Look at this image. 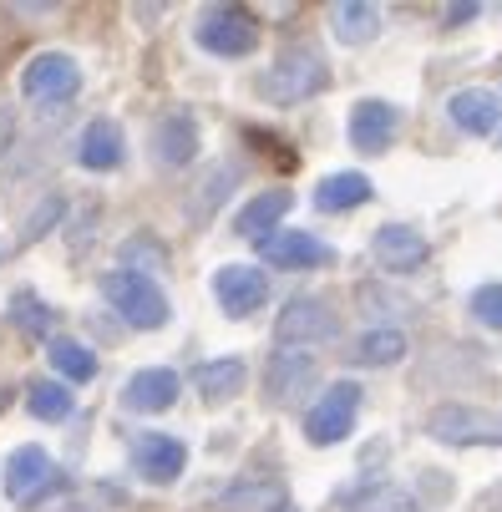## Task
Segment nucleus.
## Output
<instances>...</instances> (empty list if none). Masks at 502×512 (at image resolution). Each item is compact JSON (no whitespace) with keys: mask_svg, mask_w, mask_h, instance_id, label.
<instances>
[{"mask_svg":"<svg viewBox=\"0 0 502 512\" xmlns=\"http://www.w3.org/2000/svg\"><path fill=\"white\" fill-rule=\"evenodd\" d=\"M325 82H330V66H325L310 46H295V51H284V56L264 71V77H259V97L274 102V107H295V102L325 92Z\"/></svg>","mask_w":502,"mask_h":512,"instance_id":"f257e3e1","label":"nucleus"},{"mask_svg":"<svg viewBox=\"0 0 502 512\" xmlns=\"http://www.w3.org/2000/svg\"><path fill=\"white\" fill-rule=\"evenodd\" d=\"M102 295H107V305H112L132 330H158V325H168V295H163V289L142 274V269H112V274L102 279Z\"/></svg>","mask_w":502,"mask_h":512,"instance_id":"f03ea898","label":"nucleus"},{"mask_svg":"<svg viewBox=\"0 0 502 512\" xmlns=\"http://www.w3.org/2000/svg\"><path fill=\"white\" fill-rule=\"evenodd\" d=\"M426 436L442 447H502V416L462 401H442L426 411Z\"/></svg>","mask_w":502,"mask_h":512,"instance_id":"7ed1b4c3","label":"nucleus"},{"mask_svg":"<svg viewBox=\"0 0 502 512\" xmlns=\"http://www.w3.org/2000/svg\"><path fill=\"white\" fill-rule=\"evenodd\" d=\"M193 36H198V46L208 56H229L234 61V56H249L259 46V21L244 6H213V11H203Z\"/></svg>","mask_w":502,"mask_h":512,"instance_id":"20e7f679","label":"nucleus"},{"mask_svg":"<svg viewBox=\"0 0 502 512\" xmlns=\"http://www.w3.org/2000/svg\"><path fill=\"white\" fill-rule=\"evenodd\" d=\"M355 411H361V386L355 381H335L310 411H305V436L315 447H335L355 431Z\"/></svg>","mask_w":502,"mask_h":512,"instance_id":"39448f33","label":"nucleus"},{"mask_svg":"<svg viewBox=\"0 0 502 512\" xmlns=\"http://www.w3.org/2000/svg\"><path fill=\"white\" fill-rule=\"evenodd\" d=\"M340 335V315L315 300V295H300L279 310V325H274V340L284 350H300V345H320V340H335Z\"/></svg>","mask_w":502,"mask_h":512,"instance_id":"423d86ee","label":"nucleus"},{"mask_svg":"<svg viewBox=\"0 0 502 512\" xmlns=\"http://www.w3.org/2000/svg\"><path fill=\"white\" fill-rule=\"evenodd\" d=\"M77 87H82V66L66 51H41L21 71V92L31 102H66V97H77Z\"/></svg>","mask_w":502,"mask_h":512,"instance_id":"0eeeda50","label":"nucleus"},{"mask_svg":"<svg viewBox=\"0 0 502 512\" xmlns=\"http://www.w3.org/2000/svg\"><path fill=\"white\" fill-rule=\"evenodd\" d=\"M213 300H219V310L229 320H249L269 300V279L254 264H224L219 274H213Z\"/></svg>","mask_w":502,"mask_h":512,"instance_id":"6e6552de","label":"nucleus"},{"mask_svg":"<svg viewBox=\"0 0 502 512\" xmlns=\"http://www.w3.org/2000/svg\"><path fill=\"white\" fill-rule=\"evenodd\" d=\"M132 467H137L142 482L168 487V482L183 477V467H188V447L178 442V436H158V431H148V436H137V442H132Z\"/></svg>","mask_w":502,"mask_h":512,"instance_id":"1a4fd4ad","label":"nucleus"},{"mask_svg":"<svg viewBox=\"0 0 502 512\" xmlns=\"http://www.w3.org/2000/svg\"><path fill=\"white\" fill-rule=\"evenodd\" d=\"M259 259H269L274 269H320L335 259V249L300 229H274L269 239H259Z\"/></svg>","mask_w":502,"mask_h":512,"instance_id":"9d476101","label":"nucleus"},{"mask_svg":"<svg viewBox=\"0 0 502 512\" xmlns=\"http://www.w3.org/2000/svg\"><path fill=\"white\" fill-rule=\"evenodd\" d=\"M371 254H376V264L391 269V274H416L432 249H426V234H421V229H411V224H386V229H376Z\"/></svg>","mask_w":502,"mask_h":512,"instance_id":"9b49d317","label":"nucleus"},{"mask_svg":"<svg viewBox=\"0 0 502 512\" xmlns=\"http://www.w3.org/2000/svg\"><path fill=\"white\" fill-rule=\"evenodd\" d=\"M391 132H396V107L381 102V97H366V102H355L350 107V148L355 153H386L391 148Z\"/></svg>","mask_w":502,"mask_h":512,"instance_id":"f8f14e48","label":"nucleus"},{"mask_svg":"<svg viewBox=\"0 0 502 512\" xmlns=\"http://www.w3.org/2000/svg\"><path fill=\"white\" fill-rule=\"evenodd\" d=\"M51 477H56V467H51V457L41 447H16L6 457V477H0V482H6V497L11 502H31Z\"/></svg>","mask_w":502,"mask_h":512,"instance_id":"ddd939ff","label":"nucleus"},{"mask_svg":"<svg viewBox=\"0 0 502 512\" xmlns=\"http://www.w3.org/2000/svg\"><path fill=\"white\" fill-rule=\"evenodd\" d=\"M178 371H168V365H148V371H137L127 386H122V406L132 411H168L178 401Z\"/></svg>","mask_w":502,"mask_h":512,"instance_id":"4468645a","label":"nucleus"},{"mask_svg":"<svg viewBox=\"0 0 502 512\" xmlns=\"http://www.w3.org/2000/svg\"><path fill=\"white\" fill-rule=\"evenodd\" d=\"M447 112H452V122H457L462 132L487 137V132H497V122H502V97L487 92V87H462V92H452Z\"/></svg>","mask_w":502,"mask_h":512,"instance_id":"2eb2a0df","label":"nucleus"},{"mask_svg":"<svg viewBox=\"0 0 502 512\" xmlns=\"http://www.w3.org/2000/svg\"><path fill=\"white\" fill-rule=\"evenodd\" d=\"M310 381H315V360L300 355V350H279L269 360V371H264V391L279 406L284 401H300V391H310Z\"/></svg>","mask_w":502,"mask_h":512,"instance_id":"dca6fc26","label":"nucleus"},{"mask_svg":"<svg viewBox=\"0 0 502 512\" xmlns=\"http://www.w3.org/2000/svg\"><path fill=\"white\" fill-rule=\"evenodd\" d=\"M153 153H158V163H168V168L193 163V158H198V122H193L188 112L163 117L158 132H153Z\"/></svg>","mask_w":502,"mask_h":512,"instance_id":"f3484780","label":"nucleus"},{"mask_svg":"<svg viewBox=\"0 0 502 512\" xmlns=\"http://www.w3.org/2000/svg\"><path fill=\"white\" fill-rule=\"evenodd\" d=\"M244 381H249V371H244V360H234V355H224V360H203L198 371H193V386H198V396H203L208 406L234 401V396L244 391Z\"/></svg>","mask_w":502,"mask_h":512,"instance_id":"a211bd4d","label":"nucleus"},{"mask_svg":"<svg viewBox=\"0 0 502 512\" xmlns=\"http://www.w3.org/2000/svg\"><path fill=\"white\" fill-rule=\"evenodd\" d=\"M290 188H264L259 198H249L244 208H239V218H234V229L244 234V239H269L274 234V224L284 213H290Z\"/></svg>","mask_w":502,"mask_h":512,"instance_id":"6ab92c4d","label":"nucleus"},{"mask_svg":"<svg viewBox=\"0 0 502 512\" xmlns=\"http://www.w3.org/2000/svg\"><path fill=\"white\" fill-rule=\"evenodd\" d=\"M122 127L112 122V117H97V122H87V132H82V148H77V158H82V168H92V173H107V168H117L122 163Z\"/></svg>","mask_w":502,"mask_h":512,"instance_id":"aec40b11","label":"nucleus"},{"mask_svg":"<svg viewBox=\"0 0 502 512\" xmlns=\"http://www.w3.org/2000/svg\"><path fill=\"white\" fill-rule=\"evenodd\" d=\"M371 198V178L366 173H330L315 188V208L320 213H345V208H361Z\"/></svg>","mask_w":502,"mask_h":512,"instance_id":"412c9836","label":"nucleus"},{"mask_svg":"<svg viewBox=\"0 0 502 512\" xmlns=\"http://www.w3.org/2000/svg\"><path fill=\"white\" fill-rule=\"evenodd\" d=\"M330 31L345 41V46H361L381 31V6H371V0H345V6L330 11Z\"/></svg>","mask_w":502,"mask_h":512,"instance_id":"4be33fe9","label":"nucleus"},{"mask_svg":"<svg viewBox=\"0 0 502 512\" xmlns=\"http://www.w3.org/2000/svg\"><path fill=\"white\" fill-rule=\"evenodd\" d=\"M350 355L361 360V365H396L406 355V335L396 325H376V330H366L361 340H355Z\"/></svg>","mask_w":502,"mask_h":512,"instance_id":"5701e85b","label":"nucleus"},{"mask_svg":"<svg viewBox=\"0 0 502 512\" xmlns=\"http://www.w3.org/2000/svg\"><path fill=\"white\" fill-rule=\"evenodd\" d=\"M26 406H31L36 421H66V416H71V391H66L61 381H31Z\"/></svg>","mask_w":502,"mask_h":512,"instance_id":"b1692460","label":"nucleus"},{"mask_svg":"<svg viewBox=\"0 0 502 512\" xmlns=\"http://www.w3.org/2000/svg\"><path fill=\"white\" fill-rule=\"evenodd\" d=\"M51 365L66 381H92L97 376V355L77 340H51Z\"/></svg>","mask_w":502,"mask_h":512,"instance_id":"393cba45","label":"nucleus"},{"mask_svg":"<svg viewBox=\"0 0 502 512\" xmlns=\"http://www.w3.org/2000/svg\"><path fill=\"white\" fill-rule=\"evenodd\" d=\"M345 512H421V502L406 487H371L361 497H350Z\"/></svg>","mask_w":502,"mask_h":512,"instance_id":"a878e982","label":"nucleus"},{"mask_svg":"<svg viewBox=\"0 0 502 512\" xmlns=\"http://www.w3.org/2000/svg\"><path fill=\"white\" fill-rule=\"evenodd\" d=\"M472 315L487 330H502V284H477L472 289Z\"/></svg>","mask_w":502,"mask_h":512,"instance_id":"bb28decb","label":"nucleus"},{"mask_svg":"<svg viewBox=\"0 0 502 512\" xmlns=\"http://www.w3.org/2000/svg\"><path fill=\"white\" fill-rule=\"evenodd\" d=\"M11 320H16L21 330H31V335H36V330H51V310L36 305V295H16V300H11Z\"/></svg>","mask_w":502,"mask_h":512,"instance_id":"cd10ccee","label":"nucleus"},{"mask_svg":"<svg viewBox=\"0 0 502 512\" xmlns=\"http://www.w3.org/2000/svg\"><path fill=\"white\" fill-rule=\"evenodd\" d=\"M61 208H66L61 198H46V203H41V208L31 213V224H26V234H21V239H26V244H31V239H41V234H46V229L56 224V218H61Z\"/></svg>","mask_w":502,"mask_h":512,"instance_id":"c85d7f7f","label":"nucleus"},{"mask_svg":"<svg viewBox=\"0 0 502 512\" xmlns=\"http://www.w3.org/2000/svg\"><path fill=\"white\" fill-rule=\"evenodd\" d=\"M11 142H16V117H11V107H0V158L11 153Z\"/></svg>","mask_w":502,"mask_h":512,"instance_id":"c756f323","label":"nucleus"},{"mask_svg":"<svg viewBox=\"0 0 502 512\" xmlns=\"http://www.w3.org/2000/svg\"><path fill=\"white\" fill-rule=\"evenodd\" d=\"M477 11H482L477 0H467V6H447V21H452V26H462V21H472Z\"/></svg>","mask_w":502,"mask_h":512,"instance_id":"7c9ffc66","label":"nucleus"},{"mask_svg":"<svg viewBox=\"0 0 502 512\" xmlns=\"http://www.w3.org/2000/svg\"><path fill=\"white\" fill-rule=\"evenodd\" d=\"M61 512H92V507H61Z\"/></svg>","mask_w":502,"mask_h":512,"instance_id":"2f4dec72","label":"nucleus"}]
</instances>
